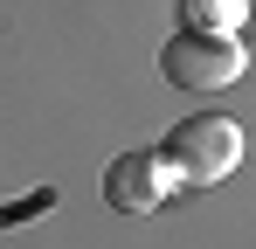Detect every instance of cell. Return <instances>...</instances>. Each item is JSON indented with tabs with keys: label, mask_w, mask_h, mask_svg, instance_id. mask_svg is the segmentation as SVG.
Listing matches in <instances>:
<instances>
[{
	"label": "cell",
	"mask_w": 256,
	"mask_h": 249,
	"mask_svg": "<svg viewBox=\"0 0 256 249\" xmlns=\"http://www.w3.org/2000/svg\"><path fill=\"white\" fill-rule=\"evenodd\" d=\"M236 160H242V124L222 118V111L173 124L166 146H160V166L173 173V187H214V180L236 173Z\"/></svg>",
	"instance_id": "1"
},
{
	"label": "cell",
	"mask_w": 256,
	"mask_h": 249,
	"mask_svg": "<svg viewBox=\"0 0 256 249\" xmlns=\"http://www.w3.org/2000/svg\"><path fill=\"white\" fill-rule=\"evenodd\" d=\"M160 70H166V83H180V90H228L250 62H242V42H236V35L180 28V35L160 48Z\"/></svg>",
	"instance_id": "2"
},
{
	"label": "cell",
	"mask_w": 256,
	"mask_h": 249,
	"mask_svg": "<svg viewBox=\"0 0 256 249\" xmlns=\"http://www.w3.org/2000/svg\"><path fill=\"white\" fill-rule=\"evenodd\" d=\"M166 187H173V173L160 166V152H118L104 166V201L118 214H152L166 201Z\"/></svg>",
	"instance_id": "3"
},
{
	"label": "cell",
	"mask_w": 256,
	"mask_h": 249,
	"mask_svg": "<svg viewBox=\"0 0 256 249\" xmlns=\"http://www.w3.org/2000/svg\"><path fill=\"white\" fill-rule=\"evenodd\" d=\"M250 21V0H180V28H214V35H236Z\"/></svg>",
	"instance_id": "4"
},
{
	"label": "cell",
	"mask_w": 256,
	"mask_h": 249,
	"mask_svg": "<svg viewBox=\"0 0 256 249\" xmlns=\"http://www.w3.org/2000/svg\"><path fill=\"white\" fill-rule=\"evenodd\" d=\"M35 208H48V194H35V201H14V208H0V222H21V214H35Z\"/></svg>",
	"instance_id": "5"
}]
</instances>
